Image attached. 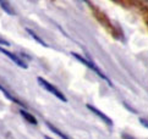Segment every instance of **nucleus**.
Instances as JSON below:
<instances>
[{
    "label": "nucleus",
    "instance_id": "11",
    "mask_svg": "<svg viewBox=\"0 0 148 139\" xmlns=\"http://www.w3.org/2000/svg\"><path fill=\"white\" fill-rule=\"evenodd\" d=\"M140 122H141V125L143 126V127H146V128H148V120L147 119H140Z\"/></svg>",
    "mask_w": 148,
    "mask_h": 139
},
{
    "label": "nucleus",
    "instance_id": "3",
    "mask_svg": "<svg viewBox=\"0 0 148 139\" xmlns=\"http://www.w3.org/2000/svg\"><path fill=\"white\" fill-rule=\"evenodd\" d=\"M0 51H1L4 55H6V56L10 59V60H11L12 62H15V63H16L17 66L22 67V68H27V67H28L27 62H26V61H23L22 59H21L18 55L14 54V52H11V51H8L6 49H4V48H1V46H0Z\"/></svg>",
    "mask_w": 148,
    "mask_h": 139
},
{
    "label": "nucleus",
    "instance_id": "10",
    "mask_svg": "<svg viewBox=\"0 0 148 139\" xmlns=\"http://www.w3.org/2000/svg\"><path fill=\"white\" fill-rule=\"evenodd\" d=\"M0 45H6V46H9L10 45V42H8L6 39H4L3 37H0Z\"/></svg>",
    "mask_w": 148,
    "mask_h": 139
},
{
    "label": "nucleus",
    "instance_id": "4",
    "mask_svg": "<svg viewBox=\"0 0 148 139\" xmlns=\"http://www.w3.org/2000/svg\"><path fill=\"white\" fill-rule=\"evenodd\" d=\"M87 109L88 110H91L92 112H93V114L94 115H96V116H98L99 117V119L100 120H102L103 122H104V123H107L108 126H110V127H112L114 123H113V121H112V119H110V117H108L107 115H105V114H103V112L102 111H100V110H98L97 108H94V106L93 105H87Z\"/></svg>",
    "mask_w": 148,
    "mask_h": 139
},
{
    "label": "nucleus",
    "instance_id": "9",
    "mask_svg": "<svg viewBox=\"0 0 148 139\" xmlns=\"http://www.w3.org/2000/svg\"><path fill=\"white\" fill-rule=\"evenodd\" d=\"M0 90H1V92L4 93V95H5V97H6L9 100H11V101H14V103H16V104H18V105H22L23 106V104L22 103H21V101L18 100V99H16V98H15V97H12V95L11 94H10L9 92H8V90L6 89H5L4 87H1V85H0Z\"/></svg>",
    "mask_w": 148,
    "mask_h": 139
},
{
    "label": "nucleus",
    "instance_id": "1",
    "mask_svg": "<svg viewBox=\"0 0 148 139\" xmlns=\"http://www.w3.org/2000/svg\"><path fill=\"white\" fill-rule=\"evenodd\" d=\"M71 55H72L73 57H75L76 60H78V61H80L81 63H83V65L86 66V67H88L89 70H92V71H93L94 73H97V74H98V76H99L100 78H102V79H104V81H105V82H107V83L110 85V87H113L112 81H110V79H109L107 76H105V74H104L102 71H100V70H99V68H98L96 65H94V63H93L92 61H89L88 59H84L83 56H81V55L76 54V52H71Z\"/></svg>",
    "mask_w": 148,
    "mask_h": 139
},
{
    "label": "nucleus",
    "instance_id": "13",
    "mask_svg": "<svg viewBox=\"0 0 148 139\" xmlns=\"http://www.w3.org/2000/svg\"><path fill=\"white\" fill-rule=\"evenodd\" d=\"M44 139H51V138H50V137H48V136H45V137H44Z\"/></svg>",
    "mask_w": 148,
    "mask_h": 139
},
{
    "label": "nucleus",
    "instance_id": "8",
    "mask_svg": "<svg viewBox=\"0 0 148 139\" xmlns=\"http://www.w3.org/2000/svg\"><path fill=\"white\" fill-rule=\"evenodd\" d=\"M47 126H48V128H49V129L51 131V132H54L55 133V134L56 136H59L61 139H71V138H69L66 134H64V133H62L60 129H59V128H56V127H54V126H53V125H50V123H47Z\"/></svg>",
    "mask_w": 148,
    "mask_h": 139
},
{
    "label": "nucleus",
    "instance_id": "7",
    "mask_svg": "<svg viewBox=\"0 0 148 139\" xmlns=\"http://www.w3.org/2000/svg\"><path fill=\"white\" fill-rule=\"evenodd\" d=\"M0 7H1L5 12L10 16H14L15 15V10L12 9V6L10 5V3L8 1H3V0H0Z\"/></svg>",
    "mask_w": 148,
    "mask_h": 139
},
{
    "label": "nucleus",
    "instance_id": "6",
    "mask_svg": "<svg viewBox=\"0 0 148 139\" xmlns=\"http://www.w3.org/2000/svg\"><path fill=\"white\" fill-rule=\"evenodd\" d=\"M20 114H21V116L23 117V119L28 122V123H31V125H37V120H36V117L33 116V115H31V114H28L26 110H20Z\"/></svg>",
    "mask_w": 148,
    "mask_h": 139
},
{
    "label": "nucleus",
    "instance_id": "12",
    "mask_svg": "<svg viewBox=\"0 0 148 139\" xmlns=\"http://www.w3.org/2000/svg\"><path fill=\"white\" fill-rule=\"evenodd\" d=\"M121 139H135V138L130 134H127V133H123V134H121Z\"/></svg>",
    "mask_w": 148,
    "mask_h": 139
},
{
    "label": "nucleus",
    "instance_id": "2",
    "mask_svg": "<svg viewBox=\"0 0 148 139\" xmlns=\"http://www.w3.org/2000/svg\"><path fill=\"white\" fill-rule=\"evenodd\" d=\"M38 83H39V85L42 88H44L45 90H48L49 93H51L54 97H56L59 100H61V101H64V103H66L67 101V98L65 97L64 94H62L59 89H58L55 85H53L51 83H49L48 81H45L44 78H42V77H38Z\"/></svg>",
    "mask_w": 148,
    "mask_h": 139
},
{
    "label": "nucleus",
    "instance_id": "5",
    "mask_svg": "<svg viewBox=\"0 0 148 139\" xmlns=\"http://www.w3.org/2000/svg\"><path fill=\"white\" fill-rule=\"evenodd\" d=\"M26 32H27V33H28V34H29L31 37H32V38H33V39H34V40H36L37 43H39V44H40V45H43V46H49V45H48V44H47V43H45V42H44L43 39H42V38H40V37H39L38 34H37V33H36V32H34V31H32V29H29V28H26Z\"/></svg>",
    "mask_w": 148,
    "mask_h": 139
}]
</instances>
